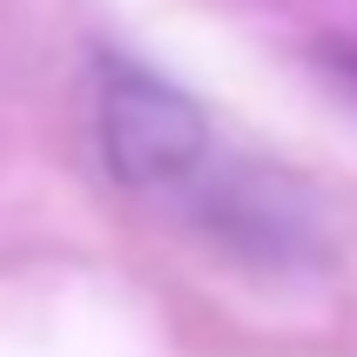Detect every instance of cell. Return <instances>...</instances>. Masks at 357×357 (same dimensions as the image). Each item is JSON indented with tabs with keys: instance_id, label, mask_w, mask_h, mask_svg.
Masks as SVG:
<instances>
[{
	"instance_id": "6da1fadb",
	"label": "cell",
	"mask_w": 357,
	"mask_h": 357,
	"mask_svg": "<svg viewBox=\"0 0 357 357\" xmlns=\"http://www.w3.org/2000/svg\"><path fill=\"white\" fill-rule=\"evenodd\" d=\"M95 142L121 189H155V196H176L209 162L202 108L128 54L95 61Z\"/></svg>"
},
{
	"instance_id": "7a4b0ae2",
	"label": "cell",
	"mask_w": 357,
	"mask_h": 357,
	"mask_svg": "<svg viewBox=\"0 0 357 357\" xmlns=\"http://www.w3.org/2000/svg\"><path fill=\"white\" fill-rule=\"evenodd\" d=\"M331 68H337V75L357 88V47H331Z\"/></svg>"
}]
</instances>
